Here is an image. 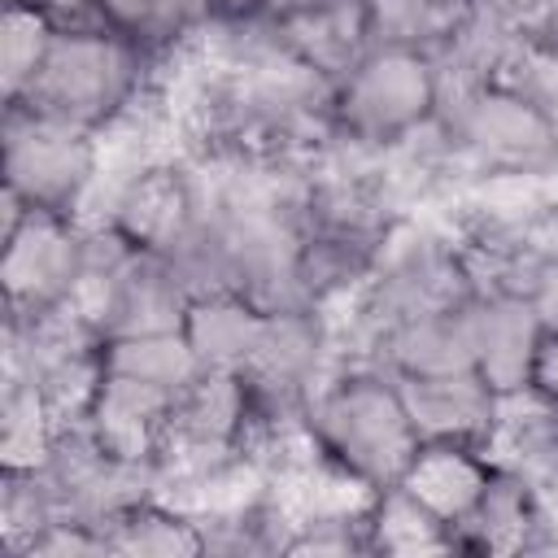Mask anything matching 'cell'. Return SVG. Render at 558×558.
Wrapping results in <instances>:
<instances>
[{"label":"cell","instance_id":"1","mask_svg":"<svg viewBox=\"0 0 558 558\" xmlns=\"http://www.w3.org/2000/svg\"><path fill=\"white\" fill-rule=\"evenodd\" d=\"M305 423L318 453L371 493L397 484L423 445L401 384L384 366H331L310 392Z\"/></svg>","mask_w":558,"mask_h":558},{"label":"cell","instance_id":"2","mask_svg":"<svg viewBox=\"0 0 558 558\" xmlns=\"http://www.w3.org/2000/svg\"><path fill=\"white\" fill-rule=\"evenodd\" d=\"M166 57L144 52L126 35H57L39 74L22 92V109L105 135L157 83Z\"/></svg>","mask_w":558,"mask_h":558},{"label":"cell","instance_id":"3","mask_svg":"<svg viewBox=\"0 0 558 558\" xmlns=\"http://www.w3.org/2000/svg\"><path fill=\"white\" fill-rule=\"evenodd\" d=\"M445 100L440 65L418 48H371L349 74L331 87V122L336 135L388 153L423 131Z\"/></svg>","mask_w":558,"mask_h":558},{"label":"cell","instance_id":"4","mask_svg":"<svg viewBox=\"0 0 558 558\" xmlns=\"http://www.w3.org/2000/svg\"><path fill=\"white\" fill-rule=\"evenodd\" d=\"M436 118L475 179L527 174V170H545L558 161L554 122L523 87H514L506 78L445 92Z\"/></svg>","mask_w":558,"mask_h":558},{"label":"cell","instance_id":"5","mask_svg":"<svg viewBox=\"0 0 558 558\" xmlns=\"http://www.w3.org/2000/svg\"><path fill=\"white\" fill-rule=\"evenodd\" d=\"M4 187L31 209L83 218L105 174V144L96 131L4 105Z\"/></svg>","mask_w":558,"mask_h":558},{"label":"cell","instance_id":"6","mask_svg":"<svg viewBox=\"0 0 558 558\" xmlns=\"http://www.w3.org/2000/svg\"><path fill=\"white\" fill-rule=\"evenodd\" d=\"M83 279V218L26 209V218L0 235L4 314H39L65 305Z\"/></svg>","mask_w":558,"mask_h":558},{"label":"cell","instance_id":"7","mask_svg":"<svg viewBox=\"0 0 558 558\" xmlns=\"http://www.w3.org/2000/svg\"><path fill=\"white\" fill-rule=\"evenodd\" d=\"M471 327H475V375L497 397H519L532 384L536 344L545 331V314L532 296H480L471 301Z\"/></svg>","mask_w":558,"mask_h":558},{"label":"cell","instance_id":"8","mask_svg":"<svg viewBox=\"0 0 558 558\" xmlns=\"http://www.w3.org/2000/svg\"><path fill=\"white\" fill-rule=\"evenodd\" d=\"M405 410L423 440H493L501 397L466 366V371H436V375H397Z\"/></svg>","mask_w":558,"mask_h":558},{"label":"cell","instance_id":"9","mask_svg":"<svg viewBox=\"0 0 558 558\" xmlns=\"http://www.w3.org/2000/svg\"><path fill=\"white\" fill-rule=\"evenodd\" d=\"M170 401H174V392L161 384H144L131 375L105 371L100 392L87 410V427L109 458L157 466V453H161L166 427H170Z\"/></svg>","mask_w":558,"mask_h":558},{"label":"cell","instance_id":"10","mask_svg":"<svg viewBox=\"0 0 558 558\" xmlns=\"http://www.w3.org/2000/svg\"><path fill=\"white\" fill-rule=\"evenodd\" d=\"M549 519V497L519 471L493 466L475 510L453 527V554H532Z\"/></svg>","mask_w":558,"mask_h":558},{"label":"cell","instance_id":"11","mask_svg":"<svg viewBox=\"0 0 558 558\" xmlns=\"http://www.w3.org/2000/svg\"><path fill=\"white\" fill-rule=\"evenodd\" d=\"M493 453L484 445L471 440H423L405 466V475L397 480L418 506H427L440 523L458 527L475 501L484 497L488 480H493Z\"/></svg>","mask_w":558,"mask_h":558},{"label":"cell","instance_id":"12","mask_svg":"<svg viewBox=\"0 0 558 558\" xmlns=\"http://www.w3.org/2000/svg\"><path fill=\"white\" fill-rule=\"evenodd\" d=\"M471 301L388 327L375 340L371 362L384 366L388 375H436V371H466V366L475 371Z\"/></svg>","mask_w":558,"mask_h":558},{"label":"cell","instance_id":"13","mask_svg":"<svg viewBox=\"0 0 558 558\" xmlns=\"http://www.w3.org/2000/svg\"><path fill=\"white\" fill-rule=\"evenodd\" d=\"M275 39L283 44L288 57H296L301 65H310L323 78H340L349 74L366 52H371V26H366V0H336V4H318L305 13H288V17H270Z\"/></svg>","mask_w":558,"mask_h":558},{"label":"cell","instance_id":"14","mask_svg":"<svg viewBox=\"0 0 558 558\" xmlns=\"http://www.w3.org/2000/svg\"><path fill=\"white\" fill-rule=\"evenodd\" d=\"M266 314L244 292H201L183 310V336L205 371H244L253 357Z\"/></svg>","mask_w":558,"mask_h":558},{"label":"cell","instance_id":"15","mask_svg":"<svg viewBox=\"0 0 558 558\" xmlns=\"http://www.w3.org/2000/svg\"><path fill=\"white\" fill-rule=\"evenodd\" d=\"M100 532H105L109 554H131V558H196V554H205L201 523L157 493L113 510L100 523Z\"/></svg>","mask_w":558,"mask_h":558},{"label":"cell","instance_id":"16","mask_svg":"<svg viewBox=\"0 0 558 558\" xmlns=\"http://www.w3.org/2000/svg\"><path fill=\"white\" fill-rule=\"evenodd\" d=\"M113 31L153 57L183 52L214 17V0H100Z\"/></svg>","mask_w":558,"mask_h":558},{"label":"cell","instance_id":"17","mask_svg":"<svg viewBox=\"0 0 558 558\" xmlns=\"http://www.w3.org/2000/svg\"><path fill=\"white\" fill-rule=\"evenodd\" d=\"M471 0H366L371 48H418L436 57Z\"/></svg>","mask_w":558,"mask_h":558},{"label":"cell","instance_id":"18","mask_svg":"<svg viewBox=\"0 0 558 558\" xmlns=\"http://www.w3.org/2000/svg\"><path fill=\"white\" fill-rule=\"evenodd\" d=\"M371 554H453V527L418 506L401 484H388L366 506Z\"/></svg>","mask_w":558,"mask_h":558},{"label":"cell","instance_id":"19","mask_svg":"<svg viewBox=\"0 0 558 558\" xmlns=\"http://www.w3.org/2000/svg\"><path fill=\"white\" fill-rule=\"evenodd\" d=\"M105 371L179 392L201 371V362H196V353H192V344L179 327V331H144V336L105 340Z\"/></svg>","mask_w":558,"mask_h":558},{"label":"cell","instance_id":"20","mask_svg":"<svg viewBox=\"0 0 558 558\" xmlns=\"http://www.w3.org/2000/svg\"><path fill=\"white\" fill-rule=\"evenodd\" d=\"M57 418L31 379H4L0 392V462L4 471H39L48 462Z\"/></svg>","mask_w":558,"mask_h":558},{"label":"cell","instance_id":"21","mask_svg":"<svg viewBox=\"0 0 558 558\" xmlns=\"http://www.w3.org/2000/svg\"><path fill=\"white\" fill-rule=\"evenodd\" d=\"M52 39L57 35L48 31V22L31 4L4 0V13H0V105L22 100V92L31 87V78L44 65Z\"/></svg>","mask_w":558,"mask_h":558},{"label":"cell","instance_id":"22","mask_svg":"<svg viewBox=\"0 0 558 558\" xmlns=\"http://www.w3.org/2000/svg\"><path fill=\"white\" fill-rule=\"evenodd\" d=\"M31 4L52 35H113V22L100 0H22Z\"/></svg>","mask_w":558,"mask_h":558},{"label":"cell","instance_id":"23","mask_svg":"<svg viewBox=\"0 0 558 558\" xmlns=\"http://www.w3.org/2000/svg\"><path fill=\"white\" fill-rule=\"evenodd\" d=\"M527 392H536L541 401L558 405V323H545L541 344H536V362H532V384Z\"/></svg>","mask_w":558,"mask_h":558}]
</instances>
